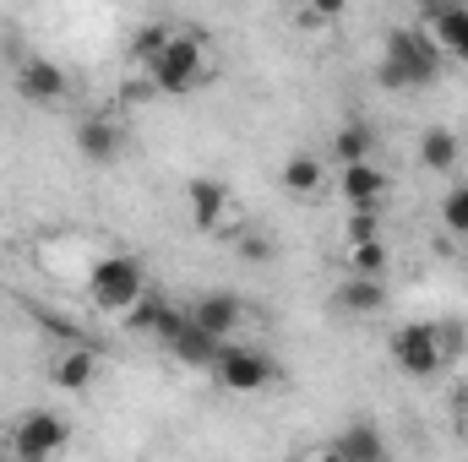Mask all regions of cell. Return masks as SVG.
I'll return each mask as SVG.
<instances>
[{
    "instance_id": "obj_10",
    "label": "cell",
    "mask_w": 468,
    "mask_h": 462,
    "mask_svg": "<svg viewBox=\"0 0 468 462\" xmlns=\"http://www.w3.org/2000/svg\"><path fill=\"white\" fill-rule=\"evenodd\" d=\"M186 202H191V224H197L202 234H213L218 224H224V213L234 207L229 185H224L218 174H197V180L186 185Z\"/></svg>"
},
{
    "instance_id": "obj_6",
    "label": "cell",
    "mask_w": 468,
    "mask_h": 462,
    "mask_svg": "<svg viewBox=\"0 0 468 462\" xmlns=\"http://www.w3.org/2000/svg\"><path fill=\"white\" fill-rule=\"evenodd\" d=\"M387 348H392V364H398L403 375H414V381H431V375L447 364V353H441V343H436V327H431V321L398 327Z\"/></svg>"
},
{
    "instance_id": "obj_9",
    "label": "cell",
    "mask_w": 468,
    "mask_h": 462,
    "mask_svg": "<svg viewBox=\"0 0 468 462\" xmlns=\"http://www.w3.org/2000/svg\"><path fill=\"white\" fill-rule=\"evenodd\" d=\"M338 191H344L349 207H381L392 180L376 169V158H359V163H338Z\"/></svg>"
},
{
    "instance_id": "obj_20",
    "label": "cell",
    "mask_w": 468,
    "mask_h": 462,
    "mask_svg": "<svg viewBox=\"0 0 468 462\" xmlns=\"http://www.w3.org/2000/svg\"><path fill=\"white\" fill-rule=\"evenodd\" d=\"M169 33H175L169 22H142V27L131 33V60H136V66L147 71V66H153V60L164 55V44H169Z\"/></svg>"
},
{
    "instance_id": "obj_16",
    "label": "cell",
    "mask_w": 468,
    "mask_h": 462,
    "mask_svg": "<svg viewBox=\"0 0 468 462\" xmlns=\"http://www.w3.org/2000/svg\"><path fill=\"white\" fill-rule=\"evenodd\" d=\"M169 353L180 359V364H191V370H213V359H218V348H224V338H213V332H202L191 316H186V327L169 338Z\"/></svg>"
},
{
    "instance_id": "obj_26",
    "label": "cell",
    "mask_w": 468,
    "mask_h": 462,
    "mask_svg": "<svg viewBox=\"0 0 468 462\" xmlns=\"http://www.w3.org/2000/svg\"><path fill=\"white\" fill-rule=\"evenodd\" d=\"M436 343H441V353H447V359H458V353H463V327H436Z\"/></svg>"
},
{
    "instance_id": "obj_2",
    "label": "cell",
    "mask_w": 468,
    "mask_h": 462,
    "mask_svg": "<svg viewBox=\"0 0 468 462\" xmlns=\"http://www.w3.org/2000/svg\"><path fill=\"white\" fill-rule=\"evenodd\" d=\"M147 82H153V93H164V99L197 93V88L207 82V49H202V38H197V33H169L164 55L147 66Z\"/></svg>"
},
{
    "instance_id": "obj_1",
    "label": "cell",
    "mask_w": 468,
    "mask_h": 462,
    "mask_svg": "<svg viewBox=\"0 0 468 462\" xmlns=\"http://www.w3.org/2000/svg\"><path fill=\"white\" fill-rule=\"evenodd\" d=\"M441 44L431 38V27H392L381 66H376V88L387 93H409V88H431L441 77Z\"/></svg>"
},
{
    "instance_id": "obj_14",
    "label": "cell",
    "mask_w": 468,
    "mask_h": 462,
    "mask_svg": "<svg viewBox=\"0 0 468 462\" xmlns=\"http://www.w3.org/2000/svg\"><path fill=\"white\" fill-rule=\"evenodd\" d=\"M327 457H338V462H376V457H387V436H381L370 419H354L349 430L327 446Z\"/></svg>"
},
{
    "instance_id": "obj_18",
    "label": "cell",
    "mask_w": 468,
    "mask_h": 462,
    "mask_svg": "<svg viewBox=\"0 0 468 462\" xmlns=\"http://www.w3.org/2000/svg\"><path fill=\"white\" fill-rule=\"evenodd\" d=\"M381 305H387V289H381V278L349 272V278L338 283V310H349V316H376Z\"/></svg>"
},
{
    "instance_id": "obj_5",
    "label": "cell",
    "mask_w": 468,
    "mask_h": 462,
    "mask_svg": "<svg viewBox=\"0 0 468 462\" xmlns=\"http://www.w3.org/2000/svg\"><path fill=\"white\" fill-rule=\"evenodd\" d=\"M147 289V272L136 256H104L93 272H88V294L99 310H131Z\"/></svg>"
},
{
    "instance_id": "obj_19",
    "label": "cell",
    "mask_w": 468,
    "mask_h": 462,
    "mask_svg": "<svg viewBox=\"0 0 468 462\" xmlns=\"http://www.w3.org/2000/svg\"><path fill=\"white\" fill-rule=\"evenodd\" d=\"M327 158H333V163L376 158V131H370L365 120H344V125H338V136H333V147H327Z\"/></svg>"
},
{
    "instance_id": "obj_4",
    "label": "cell",
    "mask_w": 468,
    "mask_h": 462,
    "mask_svg": "<svg viewBox=\"0 0 468 462\" xmlns=\"http://www.w3.org/2000/svg\"><path fill=\"white\" fill-rule=\"evenodd\" d=\"M213 375H218V386H224V392H261V386H272L283 370H278V359H272L267 348L229 343V338H224L218 359H213Z\"/></svg>"
},
{
    "instance_id": "obj_3",
    "label": "cell",
    "mask_w": 468,
    "mask_h": 462,
    "mask_svg": "<svg viewBox=\"0 0 468 462\" xmlns=\"http://www.w3.org/2000/svg\"><path fill=\"white\" fill-rule=\"evenodd\" d=\"M71 446V425L55 414V408H27V414H16L11 419V430H5V452L11 457H55V452H66Z\"/></svg>"
},
{
    "instance_id": "obj_7",
    "label": "cell",
    "mask_w": 468,
    "mask_h": 462,
    "mask_svg": "<svg viewBox=\"0 0 468 462\" xmlns=\"http://www.w3.org/2000/svg\"><path fill=\"white\" fill-rule=\"evenodd\" d=\"M186 316H191L202 332H213V338H234V332L245 327V299H239L234 289H207V294L191 299Z\"/></svg>"
},
{
    "instance_id": "obj_25",
    "label": "cell",
    "mask_w": 468,
    "mask_h": 462,
    "mask_svg": "<svg viewBox=\"0 0 468 462\" xmlns=\"http://www.w3.org/2000/svg\"><path fill=\"white\" fill-rule=\"evenodd\" d=\"M239 256L261 267V261H272V239H267V234H245V239H239Z\"/></svg>"
},
{
    "instance_id": "obj_12",
    "label": "cell",
    "mask_w": 468,
    "mask_h": 462,
    "mask_svg": "<svg viewBox=\"0 0 468 462\" xmlns=\"http://www.w3.org/2000/svg\"><path fill=\"white\" fill-rule=\"evenodd\" d=\"M425 27H431V38L441 44V55H447V60L468 66V5H463V0H452L447 11L425 16Z\"/></svg>"
},
{
    "instance_id": "obj_15",
    "label": "cell",
    "mask_w": 468,
    "mask_h": 462,
    "mask_svg": "<svg viewBox=\"0 0 468 462\" xmlns=\"http://www.w3.org/2000/svg\"><path fill=\"white\" fill-rule=\"evenodd\" d=\"M99 375V348L93 343H71L66 353H55V386L60 392H88Z\"/></svg>"
},
{
    "instance_id": "obj_22",
    "label": "cell",
    "mask_w": 468,
    "mask_h": 462,
    "mask_svg": "<svg viewBox=\"0 0 468 462\" xmlns=\"http://www.w3.org/2000/svg\"><path fill=\"white\" fill-rule=\"evenodd\" d=\"M441 224H447L452 234H468V180L441 196Z\"/></svg>"
},
{
    "instance_id": "obj_17",
    "label": "cell",
    "mask_w": 468,
    "mask_h": 462,
    "mask_svg": "<svg viewBox=\"0 0 468 462\" xmlns=\"http://www.w3.org/2000/svg\"><path fill=\"white\" fill-rule=\"evenodd\" d=\"M458 158H463V136H458L452 125H431V131L420 136V169H431V174H452Z\"/></svg>"
},
{
    "instance_id": "obj_23",
    "label": "cell",
    "mask_w": 468,
    "mask_h": 462,
    "mask_svg": "<svg viewBox=\"0 0 468 462\" xmlns=\"http://www.w3.org/2000/svg\"><path fill=\"white\" fill-rule=\"evenodd\" d=\"M376 213H381V207H349V224H344V234H349V245H359V239H376V234H381V224H376Z\"/></svg>"
},
{
    "instance_id": "obj_8",
    "label": "cell",
    "mask_w": 468,
    "mask_h": 462,
    "mask_svg": "<svg viewBox=\"0 0 468 462\" xmlns=\"http://www.w3.org/2000/svg\"><path fill=\"white\" fill-rule=\"evenodd\" d=\"M11 77H16V93H22L27 104H60V99L71 93L66 71H60L55 60H44V55H22Z\"/></svg>"
},
{
    "instance_id": "obj_13",
    "label": "cell",
    "mask_w": 468,
    "mask_h": 462,
    "mask_svg": "<svg viewBox=\"0 0 468 462\" xmlns=\"http://www.w3.org/2000/svg\"><path fill=\"white\" fill-rule=\"evenodd\" d=\"M278 180H283V191L300 196V202H305V196H322V185H327V158L300 147V152L283 158V174H278Z\"/></svg>"
},
{
    "instance_id": "obj_11",
    "label": "cell",
    "mask_w": 468,
    "mask_h": 462,
    "mask_svg": "<svg viewBox=\"0 0 468 462\" xmlns=\"http://www.w3.org/2000/svg\"><path fill=\"white\" fill-rule=\"evenodd\" d=\"M120 147H125V136H120V125L110 115L77 120V152H82L93 169H110V163H120Z\"/></svg>"
},
{
    "instance_id": "obj_21",
    "label": "cell",
    "mask_w": 468,
    "mask_h": 462,
    "mask_svg": "<svg viewBox=\"0 0 468 462\" xmlns=\"http://www.w3.org/2000/svg\"><path fill=\"white\" fill-rule=\"evenodd\" d=\"M349 272H365V278H381V272H387V245H381V234L349 245Z\"/></svg>"
},
{
    "instance_id": "obj_24",
    "label": "cell",
    "mask_w": 468,
    "mask_h": 462,
    "mask_svg": "<svg viewBox=\"0 0 468 462\" xmlns=\"http://www.w3.org/2000/svg\"><path fill=\"white\" fill-rule=\"evenodd\" d=\"M349 11V0H311V16H305V27H327V22H338Z\"/></svg>"
},
{
    "instance_id": "obj_27",
    "label": "cell",
    "mask_w": 468,
    "mask_h": 462,
    "mask_svg": "<svg viewBox=\"0 0 468 462\" xmlns=\"http://www.w3.org/2000/svg\"><path fill=\"white\" fill-rule=\"evenodd\" d=\"M414 5H420V11H425V16H436V11H447V5H452V0H414Z\"/></svg>"
}]
</instances>
